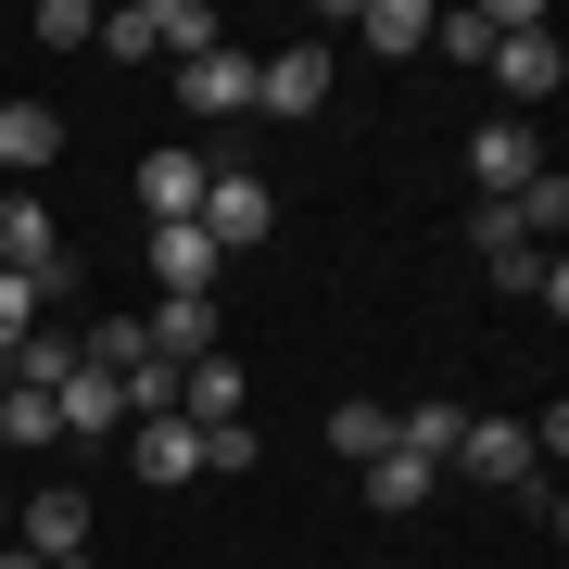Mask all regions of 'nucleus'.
Segmentation results:
<instances>
[{
  "mask_svg": "<svg viewBox=\"0 0 569 569\" xmlns=\"http://www.w3.org/2000/svg\"><path fill=\"white\" fill-rule=\"evenodd\" d=\"M102 51L114 63H190V51H216V13L203 0H127V13H102Z\"/></svg>",
  "mask_w": 569,
  "mask_h": 569,
  "instance_id": "obj_1",
  "label": "nucleus"
},
{
  "mask_svg": "<svg viewBox=\"0 0 569 569\" xmlns=\"http://www.w3.org/2000/svg\"><path fill=\"white\" fill-rule=\"evenodd\" d=\"M0 279H26L39 305L77 279V253H63V216L39 203V190H13V203H0Z\"/></svg>",
  "mask_w": 569,
  "mask_h": 569,
  "instance_id": "obj_2",
  "label": "nucleus"
},
{
  "mask_svg": "<svg viewBox=\"0 0 569 569\" xmlns=\"http://www.w3.org/2000/svg\"><path fill=\"white\" fill-rule=\"evenodd\" d=\"M140 342L164 367H203V355H228V305H216V291H152V305H140Z\"/></svg>",
  "mask_w": 569,
  "mask_h": 569,
  "instance_id": "obj_3",
  "label": "nucleus"
},
{
  "mask_svg": "<svg viewBox=\"0 0 569 569\" xmlns=\"http://www.w3.org/2000/svg\"><path fill=\"white\" fill-rule=\"evenodd\" d=\"M190 228H203L216 253H253L266 228H279V190H266V178H241V164H216V178H203V216H190Z\"/></svg>",
  "mask_w": 569,
  "mask_h": 569,
  "instance_id": "obj_4",
  "label": "nucleus"
},
{
  "mask_svg": "<svg viewBox=\"0 0 569 569\" xmlns=\"http://www.w3.org/2000/svg\"><path fill=\"white\" fill-rule=\"evenodd\" d=\"M114 456L140 468L152 493H164V481H203V430H190L178 406H164V418H127V430H114Z\"/></svg>",
  "mask_w": 569,
  "mask_h": 569,
  "instance_id": "obj_5",
  "label": "nucleus"
},
{
  "mask_svg": "<svg viewBox=\"0 0 569 569\" xmlns=\"http://www.w3.org/2000/svg\"><path fill=\"white\" fill-rule=\"evenodd\" d=\"M468 481H493V493H519V481H545V456H531V418H481L468 406V443H456Z\"/></svg>",
  "mask_w": 569,
  "mask_h": 569,
  "instance_id": "obj_6",
  "label": "nucleus"
},
{
  "mask_svg": "<svg viewBox=\"0 0 569 569\" xmlns=\"http://www.w3.org/2000/svg\"><path fill=\"white\" fill-rule=\"evenodd\" d=\"M317 102H329V39L253 51V114H317Z\"/></svg>",
  "mask_w": 569,
  "mask_h": 569,
  "instance_id": "obj_7",
  "label": "nucleus"
},
{
  "mask_svg": "<svg viewBox=\"0 0 569 569\" xmlns=\"http://www.w3.org/2000/svg\"><path fill=\"white\" fill-rule=\"evenodd\" d=\"M468 178H481V203H507V190H531V178H545V140H531L519 114L468 127Z\"/></svg>",
  "mask_w": 569,
  "mask_h": 569,
  "instance_id": "obj_8",
  "label": "nucleus"
},
{
  "mask_svg": "<svg viewBox=\"0 0 569 569\" xmlns=\"http://www.w3.org/2000/svg\"><path fill=\"white\" fill-rule=\"evenodd\" d=\"M140 266H152V291H216V279H228V253H216V241H203L190 216L140 228Z\"/></svg>",
  "mask_w": 569,
  "mask_h": 569,
  "instance_id": "obj_9",
  "label": "nucleus"
},
{
  "mask_svg": "<svg viewBox=\"0 0 569 569\" xmlns=\"http://www.w3.org/2000/svg\"><path fill=\"white\" fill-rule=\"evenodd\" d=\"M178 102L203 114V127H216V114H253V51H228V39L190 51V63H178Z\"/></svg>",
  "mask_w": 569,
  "mask_h": 569,
  "instance_id": "obj_10",
  "label": "nucleus"
},
{
  "mask_svg": "<svg viewBox=\"0 0 569 569\" xmlns=\"http://www.w3.org/2000/svg\"><path fill=\"white\" fill-rule=\"evenodd\" d=\"M13 545H26V557H77V545H89V493H77V481H39V493L13 507Z\"/></svg>",
  "mask_w": 569,
  "mask_h": 569,
  "instance_id": "obj_11",
  "label": "nucleus"
},
{
  "mask_svg": "<svg viewBox=\"0 0 569 569\" xmlns=\"http://www.w3.org/2000/svg\"><path fill=\"white\" fill-rule=\"evenodd\" d=\"M51 152H63V114H51V102H0V178L39 190V178H51Z\"/></svg>",
  "mask_w": 569,
  "mask_h": 569,
  "instance_id": "obj_12",
  "label": "nucleus"
},
{
  "mask_svg": "<svg viewBox=\"0 0 569 569\" xmlns=\"http://www.w3.org/2000/svg\"><path fill=\"white\" fill-rule=\"evenodd\" d=\"M557 77H569V51H557V26H519V39L493 51V89H507V102H557Z\"/></svg>",
  "mask_w": 569,
  "mask_h": 569,
  "instance_id": "obj_13",
  "label": "nucleus"
},
{
  "mask_svg": "<svg viewBox=\"0 0 569 569\" xmlns=\"http://www.w3.org/2000/svg\"><path fill=\"white\" fill-rule=\"evenodd\" d=\"M203 178H216L203 152H190V140H164V152L140 164V216H152V228H164V216H203Z\"/></svg>",
  "mask_w": 569,
  "mask_h": 569,
  "instance_id": "obj_14",
  "label": "nucleus"
},
{
  "mask_svg": "<svg viewBox=\"0 0 569 569\" xmlns=\"http://www.w3.org/2000/svg\"><path fill=\"white\" fill-rule=\"evenodd\" d=\"M178 418H190V430H241V418H253V406H241V355L178 367Z\"/></svg>",
  "mask_w": 569,
  "mask_h": 569,
  "instance_id": "obj_15",
  "label": "nucleus"
},
{
  "mask_svg": "<svg viewBox=\"0 0 569 569\" xmlns=\"http://www.w3.org/2000/svg\"><path fill=\"white\" fill-rule=\"evenodd\" d=\"M355 481H367V507H380V519H418V507H430V493H443V468H430V456H406V443H392V456H367V468H355Z\"/></svg>",
  "mask_w": 569,
  "mask_h": 569,
  "instance_id": "obj_16",
  "label": "nucleus"
},
{
  "mask_svg": "<svg viewBox=\"0 0 569 569\" xmlns=\"http://www.w3.org/2000/svg\"><path fill=\"white\" fill-rule=\"evenodd\" d=\"M342 39H367L380 63H418V51H430V0H367V13L342 26Z\"/></svg>",
  "mask_w": 569,
  "mask_h": 569,
  "instance_id": "obj_17",
  "label": "nucleus"
},
{
  "mask_svg": "<svg viewBox=\"0 0 569 569\" xmlns=\"http://www.w3.org/2000/svg\"><path fill=\"white\" fill-rule=\"evenodd\" d=\"M430 51H443V63H493V51H507V0H468V13H430Z\"/></svg>",
  "mask_w": 569,
  "mask_h": 569,
  "instance_id": "obj_18",
  "label": "nucleus"
},
{
  "mask_svg": "<svg viewBox=\"0 0 569 569\" xmlns=\"http://www.w3.org/2000/svg\"><path fill=\"white\" fill-rule=\"evenodd\" d=\"M392 443H406V456H430V468H456L468 406H443V392H430V406H392Z\"/></svg>",
  "mask_w": 569,
  "mask_h": 569,
  "instance_id": "obj_19",
  "label": "nucleus"
},
{
  "mask_svg": "<svg viewBox=\"0 0 569 569\" xmlns=\"http://www.w3.org/2000/svg\"><path fill=\"white\" fill-rule=\"evenodd\" d=\"M329 456H342V468L392 456V406H329Z\"/></svg>",
  "mask_w": 569,
  "mask_h": 569,
  "instance_id": "obj_20",
  "label": "nucleus"
},
{
  "mask_svg": "<svg viewBox=\"0 0 569 569\" xmlns=\"http://www.w3.org/2000/svg\"><path fill=\"white\" fill-rule=\"evenodd\" d=\"M507 216H519V241H557V228H569V178L545 164L531 190H507Z\"/></svg>",
  "mask_w": 569,
  "mask_h": 569,
  "instance_id": "obj_21",
  "label": "nucleus"
},
{
  "mask_svg": "<svg viewBox=\"0 0 569 569\" xmlns=\"http://www.w3.org/2000/svg\"><path fill=\"white\" fill-rule=\"evenodd\" d=\"M39 51H102V13L89 0H39Z\"/></svg>",
  "mask_w": 569,
  "mask_h": 569,
  "instance_id": "obj_22",
  "label": "nucleus"
},
{
  "mask_svg": "<svg viewBox=\"0 0 569 569\" xmlns=\"http://www.w3.org/2000/svg\"><path fill=\"white\" fill-rule=\"evenodd\" d=\"M253 456H266V443H253V418H241V430H203V468H216V481H241Z\"/></svg>",
  "mask_w": 569,
  "mask_h": 569,
  "instance_id": "obj_23",
  "label": "nucleus"
},
{
  "mask_svg": "<svg viewBox=\"0 0 569 569\" xmlns=\"http://www.w3.org/2000/svg\"><path fill=\"white\" fill-rule=\"evenodd\" d=\"M39 569H102V557H89V545H77V557H39Z\"/></svg>",
  "mask_w": 569,
  "mask_h": 569,
  "instance_id": "obj_24",
  "label": "nucleus"
},
{
  "mask_svg": "<svg viewBox=\"0 0 569 569\" xmlns=\"http://www.w3.org/2000/svg\"><path fill=\"white\" fill-rule=\"evenodd\" d=\"M0 569H39V557H26V545H0Z\"/></svg>",
  "mask_w": 569,
  "mask_h": 569,
  "instance_id": "obj_25",
  "label": "nucleus"
}]
</instances>
